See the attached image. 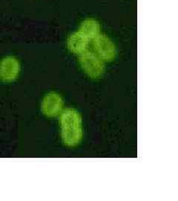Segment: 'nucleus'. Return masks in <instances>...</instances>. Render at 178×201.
Here are the masks:
<instances>
[{
  "mask_svg": "<svg viewBox=\"0 0 178 201\" xmlns=\"http://www.w3.org/2000/svg\"><path fill=\"white\" fill-rule=\"evenodd\" d=\"M64 103L62 97L56 92H50L44 95L41 104V110L47 117L53 118L61 114Z\"/></svg>",
  "mask_w": 178,
  "mask_h": 201,
  "instance_id": "4",
  "label": "nucleus"
},
{
  "mask_svg": "<svg viewBox=\"0 0 178 201\" xmlns=\"http://www.w3.org/2000/svg\"><path fill=\"white\" fill-rule=\"evenodd\" d=\"M61 125V137L64 145L75 147L82 140V117L73 108H66L62 110L59 118Z\"/></svg>",
  "mask_w": 178,
  "mask_h": 201,
  "instance_id": "1",
  "label": "nucleus"
},
{
  "mask_svg": "<svg viewBox=\"0 0 178 201\" xmlns=\"http://www.w3.org/2000/svg\"><path fill=\"white\" fill-rule=\"evenodd\" d=\"M93 46L96 55L105 61H111L116 55V48L110 38L99 34L93 40Z\"/></svg>",
  "mask_w": 178,
  "mask_h": 201,
  "instance_id": "3",
  "label": "nucleus"
},
{
  "mask_svg": "<svg viewBox=\"0 0 178 201\" xmlns=\"http://www.w3.org/2000/svg\"><path fill=\"white\" fill-rule=\"evenodd\" d=\"M79 61L84 72L92 79L99 78L103 74L105 68L103 62L92 52L86 50L80 54Z\"/></svg>",
  "mask_w": 178,
  "mask_h": 201,
  "instance_id": "2",
  "label": "nucleus"
},
{
  "mask_svg": "<svg viewBox=\"0 0 178 201\" xmlns=\"http://www.w3.org/2000/svg\"><path fill=\"white\" fill-rule=\"evenodd\" d=\"M20 63L14 57H6L0 61V80L12 82L19 75Z\"/></svg>",
  "mask_w": 178,
  "mask_h": 201,
  "instance_id": "5",
  "label": "nucleus"
},
{
  "mask_svg": "<svg viewBox=\"0 0 178 201\" xmlns=\"http://www.w3.org/2000/svg\"><path fill=\"white\" fill-rule=\"evenodd\" d=\"M89 40H90L79 31L75 32L67 39V49L72 53L80 55L87 50Z\"/></svg>",
  "mask_w": 178,
  "mask_h": 201,
  "instance_id": "6",
  "label": "nucleus"
},
{
  "mask_svg": "<svg viewBox=\"0 0 178 201\" xmlns=\"http://www.w3.org/2000/svg\"><path fill=\"white\" fill-rule=\"evenodd\" d=\"M79 32L85 35L89 40H93L99 34L100 25L96 20L87 19L84 20L81 24Z\"/></svg>",
  "mask_w": 178,
  "mask_h": 201,
  "instance_id": "7",
  "label": "nucleus"
}]
</instances>
